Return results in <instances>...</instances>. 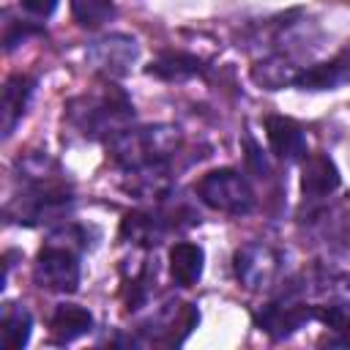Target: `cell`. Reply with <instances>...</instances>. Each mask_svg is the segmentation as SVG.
Returning <instances> with one entry per match:
<instances>
[{
    "label": "cell",
    "mask_w": 350,
    "mask_h": 350,
    "mask_svg": "<svg viewBox=\"0 0 350 350\" xmlns=\"http://www.w3.org/2000/svg\"><path fill=\"white\" fill-rule=\"evenodd\" d=\"M202 249L197 243L180 241L170 249V273L180 287H191L202 276Z\"/></svg>",
    "instance_id": "5bb4252c"
},
{
    "label": "cell",
    "mask_w": 350,
    "mask_h": 350,
    "mask_svg": "<svg viewBox=\"0 0 350 350\" xmlns=\"http://www.w3.org/2000/svg\"><path fill=\"white\" fill-rule=\"evenodd\" d=\"M314 309L317 306H309V304H304V301H298L293 295H284V298L262 306L254 314V320H257L260 331L282 339V336H290L293 331H298L304 323H309L314 317Z\"/></svg>",
    "instance_id": "8992f818"
},
{
    "label": "cell",
    "mask_w": 350,
    "mask_h": 350,
    "mask_svg": "<svg viewBox=\"0 0 350 350\" xmlns=\"http://www.w3.org/2000/svg\"><path fill=\"white\" fill-rule=\"evenodd\" d=\"M93 328V314L77 304H60L49 320V331H52V339L66 345V342H74L79 339L82 334H88Z\"/></svg>",
    "instance_id": "4fadbf2b"
},
{
    "label": "cell",
    "mask_w": 350,
    "mask_h": 350,
    "mask_svg": "<svg viewBox=\"0 0 350 350\" xmlns=\"http://www.w3.org/2000/svg\"><path fill=\"white\" fill-rule=\"evenodd\" d=\"M71 14L79 27H101L115 16L112 0H71Z\"/></svg>",
    "instance_id": "ac0fdd59"
},
{
    "label": "cell",
    "mask_w": 350,
    "mask_h": 350,
    "mask_svg": "<svg viewBox=\"0 0 350 350\" xmlns=\"http://www.w3.org/2000/svg\"><path fill=\"white\" fill-rule=\"evenodd\" d=\"M57 0H22V8L33 16H49L55 11Z\"/></svg>",
    "instance_id": "d6986e66"
},
{
    "label": "cell",
    "mask_w": 350,
    "mask_h": 350,
    "mask_svg": "<svg viewBox=\"0 0 350 350\" xmlns=\"http://www.w3.org/2000/svg\"><path fill=\"white\" fill-rule=\"evenodd\" d=\"M265 134H268V145L279 159H301L306 156V134L304 129L284 115H271L265 120Z\"/></svg>",
    "instance_id": "9c48e42d"
},
{
    "label": "cell",
    "mask_w": 350,
    "mask_h": 350,
    "mask_svg": "<svg viewBox=\"0 0 350 350\" xmlns=\"http://www.w3.org/2000/svg\"><path fill=\"white\" fill-rule=\"evenodd\" d=\"M33 276L38 287L55 290V293H74L79 284V252L66 243L63 235H52L49 243L38 252Z\"/></svg>",
    "instance_id": "3957f363"
},
{
    "label": "cell",
    "mask_w": 350,
    "mask_h": 350,
    "mask_svg": "<svg viewBox=\"0 0 350 350\" xmlns=\"http://www.w3.org/2000/svg\"><path fill=\"white\" fill-rule=\"evenodd\" d=\"M197 194L208 208L232 213V216H243L254 208V194H252L246 178H241V172H235L230 167L202 175V180L197 183Z\"/></svg>",
    "instance_id": "277c9868"
},
{
    "label": "cell",
    "mask_w": 350,
    "mask_h": 350,
    "mask_svg": "<svg viewBox=\"0 0 350 350\" xmlns=\"http://www.w3.org/2000/svg\"><path fill=\"white\" fill-rule=\"evenodd\" d=\"M279 273V254L268 243H246L235 252V276L249 290H265Z\"/></svg>",
    "instance_id": "5b68a950"
},
{
    "label": "cell",
    "mask_w": 350,
    "mask_h": 350,
    "mask_svg": "<svg viewBox=\"0 0 350 350\" xmlns=\"http://www.w3.org/2000/svg\"><path fill=\"white\" fill-rule=\"evenodd\" d=\"M137 41L129 38V36H120V33H112V36H104V38H96L85 57L88 63H93V68L104 71L107 77H123L131 63L137 60Z\"/></svg>",
    "instance_id": "52a82bcc"
},
{
    "label": "cell",
    "mask_w": 350,
    "mask_h": 350,
    "mask_svg": "<svg viewBox=\"0 0 350 350\" xmlns=\"http://www.w3.org/2000/svg\"><path fill=\"white\" fill-rule=\"evenodd\" d=\"M350 82V41L325 63L309 66L295 74L293 85L301 90H334L339 85Z\"/></svg>",
    "instance_id": "ba28073f"
},
{
    "label": "cell",
    "mask_w": 350,
    "mask_h": 350,
    "mask_svg": "<svg viewBox=\"0 0 350 350\" xmlns=\"http://www.w3.org/2000/svg\"><path fill=\"white\" fill-rule=\"evenodd\" d=\"M148 74L159 77V79H167V82H183V79L200 77L202 63L194 55H186V52H164L161 57H156L148 66Z\"/></svg>",
    "instance_id": "9a60e30c"
},
{
    "label": "cell",
    "mask_w": 350,
    "mask_h": 350,
    "mask_svg": "<svg viewBox=\"0 0 350 350\" xmlns=\"http://www.w3.org/2000/svg\"><path fill=\"white\" fill-rule=\"evenodd\" d=\"M30 339V314L25 306L8 304L3 312V345L8 350H19L25 347Z\"/></svg>",
    "instance_id": "e0dca14e"
},
{
    "label": "cell",
    "mask_w": 350,
    "mask_h": 350,
    "mask_svg": "<svg viewBox=\"0 0 350 350\" xmlns=\"http://www.w3.org/2000/svg\"><path fill=\"white\" fill-rule=\"evenodd\" d=\"M180 134L172 126H145V129H123L120 134L109 137L112 159L126 170H153L167 167L172 153L178 150Z\"/></svg>",
    "instance_id": "6da1fadb"
},
{
    "label": "cell",
    "mask_w": 350,
    "mask_h": 350,
    "mask_svg": "<svg viewBox=\"0 0 350 350\" xmlns=\"http://www.w3.org/2000/svg\"><path fill=\"white\" fill-rule=\"evenodd\" d=\"M66 115L85 137H115L131 120V101L120 88L109 85L98 93H85L74 98Z\"/></svg>",
    "instance_id": "7a4b0ae2"
},
{
    "label": "cell",
    "mask_w": 350,
    "mask_h": 350,
    "mask_svg": "<svg viewBox=\"0 0 350 350\" xmlns=\"http://www.w3.org/2000/svg\"><path fill=\"white\" fill-rule=\"evenodd\" d=\"M339 186V170L334 161L323 153L304 159V175H301V191L306 200H323Z\"/></svg>",
    "instance_id": "30bf717a"
},
{
    "label": "cell",
    "mask_w": 350,
    "mask_h": 350,
    "mask_svg": "<svg viewBox=\"0 0 350 350\" xmlns=\"http://www.w3.org/2000/svg\"><path fill=\"white\" fill-rule=\"evenodd\" d=\"M172 227V213H129L123 219L120 235L139 246H156Z\"/></svg>",
    "instance_id": "8fae6325"
},
{
    "label": "cell",
    "mask_w": 350,
    "mask_h": 350,
    "mask_svg": "<svg viewBox=\"0 0 350 350\" xmlns=\"http://www.w3.org/2000/svg\"><path fill=\"white\" fill-rule=\"evenodd\" d=\"M33 88H36V79H30L27 74H16L5 82L3 88V107H0V115H3V137H8L16 126V120L25 115L27 109V101L33 96Z\"/></svg>",
    "instance_id": "7c38bea8"
},
{
    "label": "cell",
    "mask_w": 350,
    "mask_h": 350,
    "mask_svg": "<svg viewBox=\"0 0 350 350\" xmlns=\"http://www.w3.org/2000/svg\"><path fill=\"white\" fill-rule=\"evenodd\" d=\"M314 317L334 331V339H328V345H345L350 347V304L342 301H331L325 306L314 309Z\"/></svg>",
    "instance_id": "2e32d148"
}]
</instances>
